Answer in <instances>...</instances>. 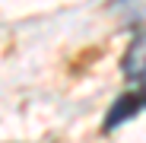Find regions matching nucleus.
I'll return each mask as SVG.
<instances>
[{
    "label": "nucleus",
    "instance_id": "nucleus-1",
    "mask_svg": "<svg viewBox=\"0 0 146 143\" xmlns=\"http://www.w3.org/2000/svg\"><path fill=\"white\" fill-rule=\"evenodd\" d=\"M143 108V95H140V89H133V92H124V95H117V99L111 102V108H108V114H105V130H117L121 124H127L130 118H137V111Z\"/></svg>",
    "mask_w": 146,
    "mask_h": 143
},
{
    "label": "nucleus",
    "instance_id": "nucleus-2",
    "mask_svg": "<svg viewBox=\"0 0 146 143\" xmlns=\"http://www.w3.org/2000/svg\"><path fill=\"white\" fill-rule=\"evenodd\" d=\"M121 73L133 83H146V32L130 41V48L121 57Z\"/></svg>",
    "mask_w": 146,
    "mask_h": 143
},
{
    "label": "nucleus",
    "instance_id": "nucleus-3",
    "mask_svg": "<svg viewBox=\"0 0 146 143\" xmlns=\"http://www.w3.org/2000/svg\"><path fill=\"white\" fill-rule=\"evenodd\" d=\"M140 95H143V108H146V86H143V89H140Z\"/></svg>",
    "mask_w": 146,
    "mask_h": 143
}]
</instances>
